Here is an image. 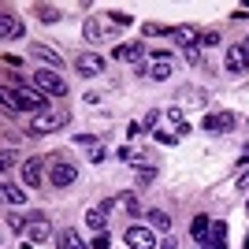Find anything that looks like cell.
Listing matches in <instances>:
<instances>
[{
	"label": "cell",
	"mask_w": 249,
	"mask_h": 249,
	"mask_svg": "<svg viewBox=\"0 0 249 249\" xmlns=\"http://www.w3.org/2000/svg\"><path fill=\"white\" fill-rule=\"evenodd\" d=\"M34 89L37 93H45V97H67V82H63L56 71H34Z\"/></svg>",
	"instance_id": "3"
},
{
	"label": "cell",
	"mask_w": 249,
	"mask_h": 249,
	"mask_svg": "<svg viewBox=\"0 0 249 249\" xmlns=\"http://www.w3.org/2000/svg\"><path fill=\"white\" fill-rule=\"evenodd\" d=\"M108 246H112V238H108V231H104V234H97V238H93V249H108Z\"/></svg>",
	"instance_id": "26"
},
{
	"label": "cell",
	"mask_w": 249,
	"mask_h": 249,
	"mask_svg": "<svg viewBox=\"0 0 249 249\" xmlns=\"http://www.w3.org/2000/svg\"><path fill=\"white\" fill-rule=\"evenodd\" d=\"M37 19H41V22H56V19H60V8H52V4H41V8H37Z\"/></svg>",
	"instance_id": "23"
},
{
	"label": "cell",
	"mask_w": 249,
	"mask_h": 249,
	"mask_svg": "<svg viewBox=\"0 0 249 249\" xmlns=\"http://www.w3.org/2000/svg\"><path fill=\"white\" fill-rule=\"evenodd\" d=\"M142 130H145V126H142V123H130V126H126V138L134 142V138H142Z\"/></svg>",
	"instance_id": "28"
},
{
	"label": "cell",
	"mask_w": 249,
	"mask_h": 249,
	"mask_svg": "<svg viewBox=\"0 0 249 249\" xmlns=\"http://www.w3.org/2000/svg\"><path fill=\"white\" fill-rule=\"evenodd\" d=\"M45 160L41 156H30V160H26V164H22V178H26V186H41L45 182Z\"/></svg>",
	"instance_id": "8"
},
{
	"label": "cell",
	"mask_w": 249,
	"mask_h": 249,
	"mask_svg": "<svg viewBox=\"0 0 249 249\" xmlns=\"http://www.w3.org/2000/svg\"><path fill=\"white\" fill-rule=\"evenodd\" d=\"M201 45H219V34H212V30L201 34Z\"/></svg>",
	"instance_id": "31"
},
{
	"label": "cell",
	"mask_w": 249,
	"mask_h": 249,
	"mask_svg": "<svg viewBox=\"0 0 249 249\" xmlns=\"http://www.w3.org/2000/svg\"><path fill=\"white\" fill-rule=\"evenodd\" d=\"M186 60H190V63H197V60H201V52H197V45H190V49H186Z\"/></svg>",
	"instance_id": "32"
},
{
	"label": "cell",
	"mask_w": 249,
	"mask_h": 249,
	"mask_svg": "<svg viewBox=\"0 0 249 249\" xmlns=\"http://www.w3.org/2000/svg\"><path fill=\"white\" fill-rule=\"evenodd\" d=\"M123 242H126L130 249H156V234H153L149 227H142V223H134V227H126Z\"/></svg>",
	"instance_id": "4"
},
{
	"label": "cell",
	"mask_w": 249,
	"mask_h": 249,
	"mask_svg": "<svg viewBox=\"0 0 249 249\" xmlns=\"http://www.w3.org/2000/svg\"><path fill=\"white\" fill-rule=\"evenodd\" d=\"M4 223H8V231H15V234H22V231H30V227H26L30 219H22L19 212H8V219H4Z\"/></svg>",
	"instance_id": "20"
},
{
	"label": "cell",
	"mask_w": 249,
	"mask_h": 249,
	"mask_svg": "<svg viewBox=\"0 0 249 249\" xmlns=\"http://www.w3.org/2000/svg\"><path fill=\"white\" fill-rule=\"evenodd\" d=\"M231 126H234V115L231 112H216L205 119V130H231Z\"/></svg>",
	"instance_id": "14"
},
{
	"label": "cell",
	"mask_w": 249,
	"mask_h": 249,
	"mask_svg": "<svg viewBox=\"0 0 249 249\" xmlns=\"http://www.w3.org/2000/svg\"><path fill=\"white\" fill-rule=\"evenodd\" d=\"M156 119H160V112H156V108H153V112H149L145 119H142V126H145V130H153V126H156Z\"/></svg>",
	"instance_id": "27"
},
{
	"label": "cell",
	"mask_w": 249,
	"mask_h": 249,
	"mask_svg": "<svg viewBox=\"0 0 249 249\" xmlns=\"http://www.w3.org/2000/svg\"><path fill=\"white\" fill-rule=\"evenodd\" d=\"M86 41H101V22H97L93 15L86 19Z\"/></svg>",
	"instance_id": "24"
},
{
	"label": "cell",
	"mask_w": 249,
	"mask_h": 249,
	"mask_svg": "<svg viewBox=\"0 0 249 249\" xmlns=\"http://www.w3.org/2000/svg\"><path fill=\"white\" fill-rule=\"evenodd\" d=\"M0 34H4V41H19L22 37V19L11 15V11H4V15H0Z\"/></svg>",
	"instance_id": "9"
},
{
	"label": "cell",
	"mask_w": 249,
	"mask_h": 249,
	"mask_svg": "<svg viewBox=\"0 0 249 249\" xmlns=\"http://www.w3.org/2000/svg\"><path fill=\"white\" fill-rule=\"evenodd\" d=\"M34 56H37V60H41V63H49V67H63V60H60V52H56V49H49V45H34Z\"/></svg>",
	"instance_id": "15"
},
{
	"label": "cell",
	"mask_w": 249,
	"mask_h": 249,
	"mask_svg": "<svg viewBox=\"0 0 249 249\" xmlns=\"http://www.w3.org/2000/svg\"><path fill=\"white\" fill-rule=\"evenodd\" d=\"M227 71H234V74L249 71V63H246V49H242V45H231V49H227Z\"/></svg>",
	"instance_id": "10"
},
{
	"label": "cell",
	"mask_w": 249,
	"mask_h": 249,
	"mask_svg": "<svg viewBox=\"0 0 249 249\" xmlns=\"http://www.w3.org/2000/svg\"><path fill=\"white\" fill-rule=\"evenodd\" d=\"M60 249H86V242L74 231H60Z\"/></svg>",
	"instance_id": "18"
},
{
	"label": "cell",
	"mask_w": 249,
	"mask_h": 249,
	"mask_svg": "<svg viewBox=\"0 0 249 249\" xmlns=\"http://www.w3.org/2000/svg\"><path fill=\"white\" fill-rule=\"evenodd\" d=\"M49 178H52V186H71L74 178H78V171H74V164H63V160H56V164L49 167Z\"/></svg>",
	"instance_id": "7"
},
{
	"label": "cell",
	"mask_w": 249,
	"mask_h": 249,
	"mask_svg": "<svg viewBox=\"0 0 249 249\" xmlns=\"http://www.w3.org/2000/svg\"><path fill=\"white\" fill-rule=\"evenodd\" d=\"M238 190H249V171H242V175H238Z\"/></svg>",
	"instance_id": "33"
},
{
	"label": "cell",
	"mask_w": 249,
	"mask_h": 249,
	"mask_svg": "<svg viewBox=\"0 0 249 249\" xmlns=\"http://www.w3.org/2000/svg\"><path fill=\"white\" fill-rule=\"evenodd\" d=\"M4 101H8V108H15V112H45V108H52L49 101H45V93H34V89H26V86H15V89H4Z\"/></svg>",
	"instance_id": "1"
},
{
	"label": "cell",
	"mask_w": 249,
	"mask_h": 249,
	"mask_svg": "<svg viewBox=\"0 0 249 249\" xmlns=\"http://www.w3.org/2000/svg\"><path fill=\"white\" fill-rule=\"evenodd\" d=\"M104 223H108V212H104L101 205L86 212V227H89V231H97V234H104Z\"/></svg>",
	"instance_id": "12"
},
{
	"label": "cell",
	"mask_w": 249,
	"mask_h": 249,
	"mask_svg": "<svg viewBox=\"0 0 249 249\" xmlns=\"http://www.w3.org/2000/svg\"><path fill=\"white\" fill-rule=\"evenodd\" d=\"M142 52H145V45H142V41H134V45H119V49H115V60L138 63V60H142Z\"/></svg>",
	"instance_id": "11"
},
{
	"label": "cell",
	"mask_w": 249,
	"mask_h": 249,
	"mask_svg": "<svg viewBox=\"0 0 249 249\" xmlns=\"http://www.w3.org/2000/svg\"><path fill=\"white\" fill-rule=\"evenodd\" d=\"M67 123H71V108H67V104H52V108L34 115L30 134H52V130H60V126H67Z\"/></svg>",
	"instance_id": "2"
},
{
	"label": "cell",
	"mask_w": 249,
	"mask_h": 249,
	"mask_svg": "<svg viewBox=\"0 0 249 249\" xmlns=\"http://www.w3.org/2000/svg\"><path fill=\"white\" fill-rule=\"evenodd\" d=\"M156 142H164V145H175L178 134H164V130H156Z\"/></svg>",
	"instance_id": "29"
},
{
	"label": "cell",
	"mask_w": 249,
	"mask_h": 249,
	"mask_svg": "<svg viewBox=\"0 0 249 249\" xmlns=\"http://www.w3.org/2000/svg\"><path fill=\"white\" fill-rule=\"evenodd\" d=\"M205 249H223V246H205Z\"/></svg>",
	"instance_id": "35"
},
{
	"label": "cell",
	"mask_w": 249,
	"mask_h": 249,
	"mask_svg": "<svg viewBox=\"0 0 249 249\" xmlns=\"http://www.w3.org/2000/svg\"><path fill=\"white\" fill-rule=\"evenodd\" d=\"M171 37H175L182 49H190V45H197V41H201V34L194 30V26H175V30H171Z\"/></svg>",
	"instance_id": "13"
},
{
	"label": "cell",
	"mask_w": 249,
	"mask_h": 249,
	"mask_svg": "<svg viewBox=\"0 0 249 249\" xmlns=\"http://www.w3.org/2000/svg\"><path fill=\"white\" fill-rule=\"evenodd\" d=\"M223 242H227V227H223V223H212V234H208L205 246H223Z\"/></svg>",
	"instance_id": "21"
},
{
	"label": "cell",
	"mask_w": 249,
	"mask_h": 249,
	"mask_svg": "<svg viewBox=\"0 0 249 249\" xmlns=\"http://www.w3.org/2000/svg\"><path fill=\"white\" fill-rule=\"evenodd\" d=\"M242 49H246V63H249V37H246V41H242Z\"/></svg>",
	"instance_id": "34"
},
{
	"label": "cell",
	"mask_w": 249,
	"mask_h": 249,
	"mask_svg": "<svg viewBox=\"0 0 249 249\" xmlns=\"http://www.w3.org/2000/svg\"><path fill=\"white\" fill-rule=\"evenodd\" d=\"M145 34H149V37H156V34H167V37H171V30H164L160 22H145Z\"/></svg>",
	"instance_id": "25"
},
{
	"label": "cell",
	"mask_w": 249,
	"mask_h": 249,
	"mask_svg": "<svg viewBox=\"0 0 249 249\" xmlns=\"http://www.w3.org/2000/svg\"><path fill=\"white\" fill-rule=\"evenodd\" d=\"M190 234L197 242H208V234H212V219L208 216H194V223H190Z\"/></svg>",
	"instance_id": "16"
},
{
	"label": "cell",
	"mask_w": 249,
	"mask_h": 249,
	"mask_svg": "<svg viewBox=\"0 0 249 249\" xmlns=\"http://www.w3.org/2000/svg\"><path fill=\"white\" fill-rule=\"evenodd\" d=\"M171 71H175V60H171L167 52H156L153 63L145 67V74H149V78H156V82H167V78H171Z\"/></svg>",
	"instance_id": "6"
},
{
	"label": "cell",
	"mask_w": 249,
	"mask_h": 249,
	"mask_svg": "<svg viewBox=\"0 0 249 249\" xmlns=\"http://www.w3.org/2000/svg\"><path fill=\"white\" fill-rule=\"evenodd\" d=\"M4 201H8V205H22V201H26V194H22L15 182H4Z\"/></svg>",
	"instance_id": "19"
},
{
	"label": "cell",
	"mask_w": 249,
	"mask_h": 249,
	"mask_svg": "<svg viewBox=\"0 0 249 249\" xmlns=\"http://www.w3.org/2000/svg\"><path fill=\"white\" fill-rule=\"evenodd\" d=\"M74 71L82 74V78H97V74H104V56H97V52H82V56L74 60Z\"/></svg>",
	"instance_id": "5"
},
{
	"label": "cell",
	"mask_w": 249,
	"mask_h": 249,
	"mask_svg": "<svg viewBox=\"0 0 249 249\" xmlns=\"http://www.w3.org/2000/svg\"><path fill=\"white\" fill-rule=\"evenodd\" d=\"M49 234H52L49 219H45V216H30V238H34V242H45Z\"/></svg>",
	"instance_id": "17"
},
{
	"label": "cell",
	"mask_w": 249,
	"mask_h": 249,
	"mask_svg": "<svg viewBox=\"0 0 249 249\" xmlns=\"http://www.w3.org/2000/svg\"><path fill=\"white\" fill-rule=\"evenodd\" d=\"M149 223H153V227H160V231H167V227H171L167 212H160V208H149Z\"/></svg>",
	"instance_id": "22"
},
{
	"label": "cell",
	"mask_w": 249,
	"mask_h": 249,
	"mask_svg": "<svg viewBox=\"0 0 249 249\" xmlns=\"http://www.w3.org/2000/svg\"><path fill=\"white\" fill-rule=\"evenodd\" d=\"M112 22H119V26H126V22H130V15H126V11H112Z\"/></svg>",
	"instance_id": "30"
}]
</instances>
